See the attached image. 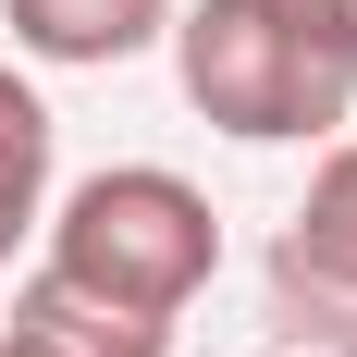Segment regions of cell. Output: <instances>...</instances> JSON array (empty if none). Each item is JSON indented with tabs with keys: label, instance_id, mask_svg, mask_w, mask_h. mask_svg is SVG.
Masks as SVG:
<instances>
[{
	"label": "cell",
	"instance_id": "1",
	"mask_svg": "<svg viewBox=\"0 0 357 357\" xmlns=\"http://www.w3.org/2000/svg\"><path fill=\"white\" fill-rule=\"evenodd\" d=\"M173 74L247 148H333L357 111V13L345 0H197L173 25Z\"/></svg>",
	"mask_w": 357,
	"mask_h": 357
},
{
	"label": "cell",
	"instance_id": "2",
	"mask_svg": "<svg viewBox=\"0 0 357 357\" xmlns=\"http://www.w3.org/2000/svg\"><path fill=\"white\" fill-rule=\"evenodd\" d=\"M50 222V284L99 296V308H136V321H185L197 308V284L222 271V222L210 197L185 173H160V160H111V173H86Z\"/></svg>",
	"mask_w": 357,
	"mask_h": 357
},
{
	"label": "cell",
	"instance_id": "5",
	"mask_svg": "<svg viewBox=\"0 0 357 357\" xmlns=\"http://www.w3.org/2000/svg\"><path fill=\"white\" fill-rule=\"evenodd\" d=\"M13 345H37V357H173V321H136V308H99V296L25 271V296H13Z\"/></svg>",
	"mask_w": 357,
	"mask_h": 357
},
{
	"label": "cell",
	"instance_id": "4",
	"mask_svg": "<svg viewBox=\"0 0 357 357\" xmlns=\"http://www.w3.org/2000/svg\"><path fill=\"white\" fill-rule=\"evenodd\" d=\"M0 25L25 62L99 74V62H136L148 37H173V0H0Z\"/></svg>",
	"mask_w": 357,
	"mask_h": 357
},
{
	"label": "cell",
	"instance_id": "6",
	"mask_svg": "<svg viewBox=\"0 0 357 357\" xmlns=\"http://www.w3.org/2000/svg\"><path fill=\"white\" fill-rule=\"evenodd\" d=\"M37 210H50V99L0 62V271L37 234Z\"/></svg>",
	"mask_w": 357,
	"mask_h": 357
},
{
	"label": "cell",
	"instance_id": "7",
	"mask_svg": "<svg viewBox=\"0 0 357 357\" xmlns=\"http://www.w3.org/2000/svg\"><path fill=\"white\" fill-rule=\"evenodd\" d=\"M0 357H37V345H13V333H0Z\"/></svg>",
	"mask_w": 357,
	"mask_h": 357
},
{
	"label": "cell",
	"instance_id": "8",
	"mask_svg": "<svg viewBox=\"0 0 357 357\" xmlns=\"http://www.w3.org/2000/svg\"><path fill=\"white\" fill-rule=\"evenodd\" d=\"M345 13H357V0H345Z\"/></svg>",
	"mask_w": 357,
	"mask_h": 357
},
{
	"label": "cell",
	"instance_id": "3",
	"mask_svg": "<svg viewBox=\"0 0 357 357\" xmlns=\"http://www.w3.org/2000/svg\"><path fill=\"white\" fill-rule=\"evenodd\" d=\"M271 321L308 357H357V136L321 148L308 197L271 234Z\"/></svg>",
	"mask_w": 357,
	"mask_h": 357
}]
</instances>
